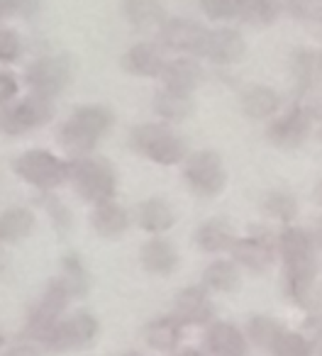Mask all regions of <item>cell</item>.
I'll use <instances>...</instances> for the list:
<instances>
[{"instance_id": "cell-47", "label": "cell", "mask_w": 322, "mask_h": 356, "mask_svg": "<svg viewBox=\"0 0 322 356\" xmlns=\"http://www.w3.org/2000/svg\"><path fill=\"white\" fill-rule=\"evenodd\" d=\"M320 139H322V127H320Z\"/></svg>"}, {"instance_id": "cell-45", "label": "cell", "mask_w": 322, "mask_h": 356, "mask_svg": "<svg viewBox=\"0 0 322 356\" xmlns=\"http://www.w3.org/2000/svg\"><path fill=\"white\" fill-rule=\"evenodd\" d=\"M315 198H317V203L322 205V181L317 184V188H315Z\"/></svg>"}, {"instance_id": "cell-17", "label": "cell", "mask_w": 322, "mask_h": 356, "mask_svg": "<svg viewBox=\"0 0 322 356\" xmlns=\"http://www.w3.org/2000/svg\"><path fill=\"white\" fill-rule=\"evenodd\" d=\"M205 79L203 66L195 59H174L166 61L164 71H161V81H164V88L176 90V93L191 95Z\"/></svg>"}, {"instance_id": "cell-37", "label": "cell", "mask_w": 322, "mask_h": 356, "mask_svg": "<svg viewBox=\"0 0 322 356\" xmlns=\"http://www.w3.org/2000/svg\"><path fill=\"white\" fill-rule=\"evenodd\" d=\"M42 203H45L47 213H49V218H51V225H54V227L59 229V234L69 232V227H71V213H69V208L64 205V200L56 198L54 193H49L45 200H42Z\"/></svg>"}, {"instance_id": "cell-2", "label": "cell", "mask_w": 322, "mask_h": 356, "mask_svg": "<svg viewBox=\"0 0 322 356\" xmlns=\"http://www.w3.org/2000/svg\"><path fill=\"white\" fill-rule=\"evenodd\" d=\"M110 127H113V113L108 108L83 105V108L74 110V115L61 124L59 142L74 159L88 156Z\"/></svg>"}, {"instance_id": "cell-10", "label": "cell", "mask_w": 322, "mask_h": 356, "mask_svg": "<svg viewBox=\"0 0 322 356\" xmlns=\"http://www.w3.org/2000/svg\"><path fill=\"white\" fill-rule=\"evenodd\" d=\"M49 120H51V100L42 98L37 93H30L20 103L13 105V108L3 110L0 124H3V132L8 137H22V134L32 132V129H40Z\"/></svg>"}, {"instance_id": "cell-40", "label": "cell", "mask_w": 322, "mask_h": 356, "mask_svg": "<svg viewBox=\"0 0 322 356\" xmlns=\"http://www.w3.org/2000/svg\"><path fill=\"white\" fill-rule=\"evenodd\" d=\"M6 356H42V351L35 344H15L6 351Z\"/></svg>"}, {"instance_id": "cell-13", "label": "cell", "mask_w": 322, "mask_h": 356, "mask_svg": "<svg viewBox=\"0 0 322 356\" xmlns=\"http://www.w3.org/2000/svg\"><path fill=\"white\" fill-rule=\"evenodd\" d=\"M312 127V113L305 110L303 105H293L291 110L276 118L266 129V137L271 144L281 149H298L307 139Z\"/></svg>"}, {"instance_id": "cell-38", "label": "cell", "mask_w": 322, "mask_h": 356, "mask_svg": "<svg viewBox=\"0 0 322 356\" xmlns=\"http://www.w3.org/2000/svg\"><path fill=\"white\" fill-rule=\"evenodd\" d=\"M22 54V42L15 30H3L0 32V61L3 64H13Z\"/></svg>"}, {"instance_id": "cell-28", "label": "cell", "mask_w": 322, "mask_h": 356, "mask_svg": "<svg viewBox=\"0 0 322 356\" xmlns=\"http://www.w3.org/2000/svg\"><path fill=\"white\" fill-rule=\"evenodd\" d=\"M242 283L239 276L237 261H227V259H218L203 271V286L215 293H234Z\"/></svg>"}, {"instance_id": "cell-42", "label": "cell", "mask_w": 322, "mask_h": 356, "mask_svg": "<svg viewBox=\"0 0 322 356\" xmlns=\"http://www.w3.org/2000/svg\"><path fill=\"white\" fill-rule=\"evenodd\" d=\"M312 239H315L317 247H322V218L315 222V229H312Z\"/></svg>"}, {"instance_id": "cell-39", "label": "cell", "mask_w": 322, "mask_h": 356, "mask_svg": "<svg viewBox=\"0 0 322 356\" xmlns=\"http://www.w3.org/2000/svg\"><path fill=\"white\" fill-rule=\"evenodd\" d=\"M17 95V81L13 74H8V71H3L0 74V98H3V103H8V100H13Z\"/></svg>"}, {"instance_id": "cell-8", "label": "cell", "mask_w": 322, "mask_h": 356, "mask_svg": "<svg viewBox=\"0 0 322 356\" xmlns=\"http://www.w3.org/2000/svg\"><path fill=\"white\" fill-rule=\"evenodd\" d=\"M71 76H74V64H71L69 54L42 56L35 64L27 66V71H25V81L32 93L42 95V98H49V100H54L59 93H64Z\"/></svg>"}, {"instance_id": "cell-43", "label": "cell", "mask_w": 322, "mask_h": 356, "mask_svg": "<svg viewBox=\"0 0 322 356\" xmlns=\"http://www.w3.org/2000/svg\"><path fill=\"white\" fill-rule=\"evenodd\" d=\"M176 356H205V354H203V351H198V349H191V346H188V349H181Z\"/></svg>"}, {"instance_id": "cell-11", "label": "cell", "mask_w": 322, "mask_h": 356, "mask_svg": "<svg viewBox=\"0 0 322 356\" xmlns=\"http://www.w3.org/2000/svg\"><path fill=\"white\" fill-rule=\"evenodd\" d=\"M278 249V237H273L271 229L252 227L247 237L237 239L232 252V259L239 266L249 268L254 273H264L273 264V252Z\"/></svg>"}, {"instance_id": "cell-1", "label": "cell", "mask_w": 322, "mask_h": 356, "mask_svg": "<svg viewBox=\"0 0 322 356\" xmlns=\"http://www.w3.org/2000/svg\"><path fill=\"white\" fill-rule=\"evenodd\" d=\"M315 247L317 244L312 234L300 227H293V225L283 227L278 234V252H281L283 266H286L283 288H286V296L300 307H307L312 291L317 286Z\"/></svg>"}, {"instance_id": "cell-26", "label": "cell", "mask_w": 322, "mask_h": 356, "mask_svg": "<svg viewBox=\"0 0 322 356\" xmlns=\"http://www.w3.org/2000/svg\"><path fill=\"white\" fill-rule=\"evenodd\" d=\"M281 108V98L273 88L268 86H249L242 93V113L247 118L264 120L271 118L276 110Z\"/></svg>"}, {"instance_id": "cell-34", "label": "cell", "mask_w": 322, "mask_h": 356, "mask_svg": "<svg viewBox=\"0 0 322 356\" xmlns=\"http://www.w3.org/2000/svg\"><path fill=\"white\" fill-rule=\"evenodd\" d=\"M312 349H315V344H312L310 339H305V337L300 334V332H283L281 337H278L276 346H273V356H312Z\"/></svg>"}, {"instance_id": "cell-12", "label": "cell", "mask_w": 322, "mask_h": 356, "mask_svg": "<svg viewBox=\"0 0 322 356\" xmlns=\"http://www.w3.org/2000/svg\"><path fill=\"white\" fill-rule=\"evenodd\" d=\"M208 35L210 32L205 30L200 22L186 20V17H171V20H166L164 27L159 30V42L171 51L203 56Z\"/></svg>"}, {"instance_id": "cell-19", "label": "cell", "mask_w": 322, "mask_h": 356, "mask_svg": "<svg viewBox=\"0 0 322 356\" xmlns=\"http://www.w3.org/2000/svg\"><path fill=\"white\" fill-rule=\"evenodd\" d=\"M139 261H142L144 271L154 273V276H169L179 266V252L166 239L152 237L139 249Z\"/></svg>"}, {"instance_id": "cell-35", "label": "cell", "mask_w": 322, "mask_h": 356, "mask_svg": "<svg viewBox=\"0 0 322 356\" xmlns=\"http://www.w3.org/2000/svg\"><path fill=\"white\" fill-rule=\"evenodd\" d=\"M200 8L210 20H234L242 10V0H200Z\"/></svg>"}, {"instance_id": "cell-41", "label": "cell", "mask_w": 322, "mask_h": 356, "mask_svg": "<svg viewBox=\"0 0 322 356\" xmlns=\"http://www.w3.org/2000/svg\"><path fill=\"white\" fill-rule=\"evenodd\" d=\"M305 310L315 312V315H322V283H320V286H315V291H312L310 302H307Z\"/></svg>"}, {"instance_id": "cell-23", "label": "cell", "mask_w": 322, "mask_h": 356, "mask_svg": "<svg viewBox=\"0 0 322 356\" xmlns=\"http://www.w3.org/2000/svg\"><path fill=\"white\" fill-rule=\"evenodd\" d=\"M137 222L144 232L159 234L174 227L176 215H174V208H171L164 198H147L144 203H139V208H137Z\"/></svg>"}, {"instance_id": "cell-36", "label": "cell", "mask_w": 322, "mask_h": 356, "mask_svg": "<svg viewBox=\"0 0 322 356\" xmlns=\"http://www.w3.org/2000/svg\"><path fill=\"white\" fill-rule=\"evenodd\" d=\"M42 0H0V15L30 20L40 13Z\"/></svg>"}, {"instance_id": "cell-16", "label": "cell", "mask_w": 322, "mask_h": 356, "mask_svg": "<svg viewBox=\"0 0 322 356\" xmlns=\"http://www.w3.org/2000/svg\"><path fill=\"white\" fill-rule=\"evenodd\" d=\"M205 349L210 356H247L249 344L239 327L230 322H210L205 332Z\"/></svg>"}, {"instance_id": "cell-18", "label": "cell", "mask_w": 322, "mask_h": 356, "mask_svg": "<svg viewBox=\"0 0 322 356\" xmlns=\"http://www.w3.org/2000/svg\"><path fill=\"white\" fill-rule=\"evenodd\" d=\"M122 66L124 71H129L132 76H139V79H154L159 76L161 79V71H164L166 61L161 56V49L149 42H139V44L129 47L122 56Z\"/></svg>"}, {"instance_id": "cell-5", "label": "cell", "mask_w": 322, "mask_h": 356, "mask_svg": "<svg viewBox=\"0 0 322 356\" xmlns=\"http://www.w3.org/2000/svg\"><path fill=\"white\" fill-rule=\"evenodd\" d=\"M71 298L74 296H71L69 286L61 281V276L51 278V281L47 283L42 298L37 300V305L32 307L30 317H27V325H25L27 339L47 346V341H49L54 327L61 322V315H64V310H66V305H69Z\"/></svg>"}, {"instance_id": "cell-7", "label": "cell", "mask_w": 322, "mask_h": 356, "mask_svg": "<svg viewBox=\"0 0 322 356\" xmlns=\"http://www.w3.org/2000/svg\"><path fill=\"white\" fill-rule=\"evenodd\" d=\"M184 178L188 188L200 198H215L223 193L225 184H227L223 159L213 149H200V152L191 154L184 168Z\"/></svg>"}, {"instance_id": "cell-4", "label": "cell", "mask_w": 322, "mask_h": 356, "mask_svg": "<svg viewBox=\"0 0 322 356\" xmlns=\"http://www.w3.org/2000/svg\"><path fill=\"white\" fill-rule=\"evenodd\" d=\"M71 184L81 198L93 205L113 200L115 191H118V178H115L113 166L95 154L79 156L71 161Z\"/></svg>"}, {"instance_id": "cell-29", "label": "cell", "mask_w": 322, "mask_h": 356, "mask_svg": "<svg viewBox=\"0 0 322 356\" xmlns=\"http://www.w3.org/2000/svg\"><path fill=\"white\" fill-rule=\"evenodd\" d=\"M154 110L169 122H181V120L191 118V113H193V98L186 93L161 88L154 93Z\"/></svg>"}, {"instance_id": "cell-22", "label": "cell", "mask_w": 322, "mask_h": 356, "mask_svg": "<svg viewBox=\"0 0 322 356\" xmlns=\"http://www.w3.org/2000/svg\"><path fill=\"white\" fill-rule=\"evenodd\" d=\"M184 334V322L176 315H166V317H156L147 325L144 330V339L152 349L156 351H174L181 341Z\"/></svg>"}, {"instance_id": "cell-31", "label": "cell", "mask_w": 322, "mask_h": 356, "mask_svg": "<svg viewBox=\"0 0 322 356\" xmlns=\"http://www.w3.org/2000/svg\"><path fill=\"white\" fill-rule=\"evenodd\" d=\"M281 15V6L276 0H242V10H239V20L254 27H268L278 20Z\"/></svg>"}, {"instance_id": "cell-30", "label": "cell", "mask_w": 322, "mask_h": 356, "mask_svg": "<svg viewBox=\"0 0 322 356\" xmlns=\"http://www.w3.org/2000/svg\"><path fill=\"white\" fill-rule=\"evenodd\" d=\"M61 281L69 286V291L74 298L88 296L90 278H88V271H86V266H83V261H81L79 254L71 252L61 259Z\"/></svg>"}, {"instance_id": "cell-15", "label": "cell", "mask_w": 322, "mask_h": 356, "mask_svg": "<svg viewBox=\"0 0 322 356\" xmlns=\"http://www.w3.org/2000/svg\"><path fill=\"white\" fill-rule=\"evenodd\" d=\"M244 51H247L244 37L239 35L237 30L220 27V30H210L203 56L213 61V64L227 66V64H237V61L244 56Z\"/></svg>"}, {"instance_id": "cell-32", "label": "cell", "mask_w": 322, "mask_h": 356, "mask_svg": "<svg viewBox=\"0 0 322 356\" xmlns=\"http://www.w3.org/2000/svg\"><path fill=\"white\" fill-rule=\"evenodd\" d=\"M283 332H286L283 325L278 320H273V317L259 315L249 320V339L257 346H261V349H273Z\"/></svg>"}, {"instance_id": "cell-9", "label": "cell", "mask_w": 322, "mask_h": 356, "mask_svg": "<svg viewBox=\"0 0 322 356\" xmlns=\"http://www.w3.org/2000/svg\"><path fill=\"white\" fill-rule=\"evenodd\" d=\"M98 332H100L98 317L86 310H79L54 327L49 341H47V349H51V351L86 349V346H90L98 339Z\"/></svg>"}, {"instance_id": "cell-27", "label": "cell", "mask_w": 322, "mask_h": 356, "mask_svg": "<svg viewBox=\"0 0 322 356\" xmlns=\"http://www.w3.org/2000/svg\"><path fill=\"white\" fill-rule=\"evenodd\" d=\"M35 229V213L30 208H8L0 215V239L6 244H17L27 239Z\"/></svg>"}, {"instance_id": "cell-20", "label": "cell", "mask_w": 322, "mask_h": 356, "mask_svg": "<svg viewBox=\"0 0 322 356\" xmlns=\"http://www.w3.org/2000/svg\"><path fill=\"white\" fill-rule=\"evenodd\" d=\"M122 13L129 25L139 32L161 30L166 22L161 0H122Z\"/></svg>"}, {"instance_id": "cell-14", "label": "cell", "mask_w": 322, "mask_h": 356, "mask_svg": "<svg viewBox=\"0 0 322 356\" xmlns=\"http://www.w3.org/2000/svg\"><path fill=\"white\" fill-rule=\"evenodd\" d=\"M213 302H210L208 288L205 286H191L176 296L174 315L184 325H208L213 320Z\"/></svg>"}, {"instance_id": "cell-33", "label": "cell", "mask_w": 322, "mask_h": 356, "mask_svg": "<svg viewBox=\"0 0 322 356\" xmlns=\"http://www.w3.org/2000/svg\"><path fill=\"white\" fill-rule=\"evenodd\" d=\"M264 210L266 215H271L273 220H281V222H293L298 215V200L293 198L286 191H271V193L264 198Z\"/></svg>"}, {"instance_id": "cell-21", "label": "cell", "mask_w": 322, "mask_h": 356, "mask_svg": "<svg viewBox=\"0 0 322 356\" xmlns=\"http://www.w3.org/2000/svg\"><path fill=\"white\" fill-rule=\"evenodd\" d=\"M90 225H93V229L100 237L115 239L129 227V215L122 205H118L115 200H108V203H100L93 208Z\"/></svg>"}, {"instance_id": "cell-24", "label": "cell", "mask_w": 322, "mask_h": 356, "mask_svg": "<svg viewBox=\"0 0 322 356\" xmlns=\"http://www.w3.org/2000/svg\"><path fill=\"white\" fill-rule=\"evenodd\" d=\"M234 242H237V239H234V229L225 218L208 220V222L200 225L198 232H195V244H198L203 252H210V254L232 249Z\"/></svg>"}, {"instance_id": "cell-3", "label": "cell", "mask_w": 322, "mask_h": 356, "mask_svg": "<svg viewBox=\"0 0 322 356\" xmlns=\"http://www.w3.org/2000/svg\"><path fill=\"white\" fill-rule=\"evenodd\" d=\"M129 147L159 166H174L188 156L186 142L164 122H147L134 127L129 132Z\"/></svg>"}, {"instance_id": "cell-46", "label": "cell", "mask_w": 322, "mask_h": 356, "mask_svg": "<svg viewBox=\"0 0 322 356\" xmlns=\"http://www.w3.org/2000/svg\"><path fill=\"white\" fill-rule=\"evenodd\" d=\"M122 356H142V354H137V351H129V354H122Z\"/></svg>"}, {"instance_id": "cell-6", "label": "cell", "mask_w": 322, "mask_h": 356, "mask_svg": "<svg viewBox=\"0 0 322 356\" xmlns=\"http://www.w3.org/2000/svg\"><path fill=\"white\" fill-rule=\"evenodd\" d=\"M13 168L25 184L40 191H54L61 184L71 181V161L54 156L47 149H30V152L20 154Z\"/></svg>"}, {"instance_id": "cell-44", "label": "cell", "mask_w": 322, "mask_h": 356, "mask_svg": "<svg viewBox=\"0 0 322 356\" xmlns=\"http://www.w3.org/2000/svg\"><path fill=\"white\" fill-rule=\"evenodd\" d=\"M315 349H317V354L322 356V330L317 332V337H315Z\"/></svg>"}, {"instance_id": "cell-25", "label": "cell", "mask_w": 322, "mask_h": 356, "mask_svg": "<svg viewBox=\"0 0 322 356\" xmlns=\"http://www.w3.org/2000/svg\"><path fill=\"white\" fill-rule=\"evenodd\" d=\"M293 74L298 81V95L315 93L322 81V54L312 49H300L293 54Z\"/></svg>"}]
</instances>
